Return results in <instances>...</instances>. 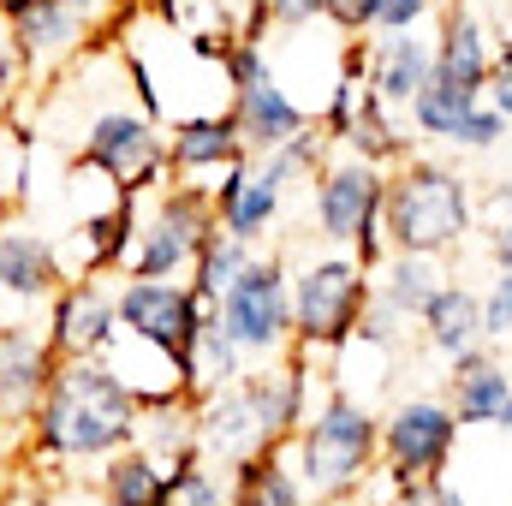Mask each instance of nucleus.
Segmentation results:
<instances>
[{
	"label": "nucleus",
	"mask_w": 512,
	"mask_h": 506,
	"mask_svg": "<svg viewBox=\"0 0 512 506\" xmlns=\"http://www.w3.org/2000/svg\"><path fill=\"white\" fill-rule=\"evenodd\" d=\"M489 72H495V36H489V24L477 18L471 0H447L441 6V30H435V78L483 96Z\"/></svg>",
	"instance_id": "obj_15"
},
{
	"label": "nucleus",
	"mask_w": 512,
	"mask_h": 506,
	"mask_svg": "<svg viewBox=\"0 0 512 506\" xmlns=\"http://www.w3.org/2000/svg\"><path fill=\"white\" fill-rule=\"evenodd\" d=\"M251 256H256V245H245V239H233V233H221V227H215V233L203 239L197 262H191V280H185V286H191L203 304H215V298L239 280V268H245Z\"/></svg>",
	"instance_id": "obj_31"
},
{
	"label": "nucleus",
	"mask_w": 512,
	"mask_h": 506,
	"mask_svg": "<svg viewBox=\"0 0 512 506\" xmlns=\"http://www.w3.org/2000/svg\"><path fill=\"white\" fill-rule=\"evenodd\" d=\"M66 286L60 274V256L42 233L30 227H0V292L18 298V304H42Z\"/></svg>",
	"instance_id": "obj_22"
},
{
	"label": "nucleus",
	"mask_w": 512,
	"mask_h": 506,
	"mask_svg": "<svg viewBox=\"0 0 512 506\" xmlns=\"http://www.w3.org/2000/svg\"><path fill=\"white\" fill-rule=\"evenodd\" d=\"M215 197L197 179H167L155 191V209L137 215V239L126 256V280H179L191 274V262L203 251V239L215 233Z\"/></svg>",
	"instance_id": "obj_6"
},
{
	"label": "nucleus",
	"mask_w": 512,
	"mask_h": 506,
	"mask_svg": "<svg viewBox=\"0 0 512 506\" xmlns=\"http://www.w3.org/2000/svg\"><path fill=\"white\" fill-rule=\"evenodd\" d=\"M245 399L256 411V429H262V447H286L310 411V352L286 346L274 358H262V370H245L239 376Z\"/></svg>",
	"instance_id": "obj_13"
},
{
	"label": "nucleus",
	"mask_w": 512,
	"mask_h": 506,
	"mask_svg": "<svg viewBox=\"0 0 512 506\" xmlns=\"http://www.w3.org/2000/svg\"><path fill=\"white\" fill-rule=\"evenodd\" d=\"M441 12V0H364L358 30L364 36H387V30H417Z\"/></svg>",
	"instance_id": "obj_32"
},
{
	"label": "nucleus",
	"mask_w": 512,
	"mask_h": 506,
	"mask_svg": "<svg viewBox=\"0 0 512 506\" xmlns=\"http://www.w3.org/2000/svg\"><path fill=\"white\" fill-rule=\"evenodd\" d=\"M453 447H459V417L447 399H399L382 417V441H376V471H387L393 495H405L411 483H435L447 477L453 465Z\"/></svg>",
	"instance_id": "obj_8"
},
{
	"label": "nucleus",
	"mask_w": 512,
	"mask_h": 506,
	"mask_svg": "<svg viewBox=\"0 0 512 506\" xmlns=\"http://www.w3.org/2000/svg\"><path fill=\"white\" fill-rule=\"evenodd\" d=\"M60 370V352L48 346L42 328L24 322H0V399L12 417H30V405L42 399V387Z\"/></svg>",
	"instance_id": "obj_18"
},
{
	"label": "nucleus",
	"mask_w": 512,
	"mask_h": 506,
	"mask_svg": "<svg viewBox=\"0 0 512 506\" xmlns=\"http://www.w3.org/2000/svg\"><path fill=\"white\" fill-rule=\"evenodd\" d=\"M495 304L507 310V334H512V268H501V280H495Z\"/></svg>",
	"instance_id": "obj_39"
},
{
	"label": "nucleus",
	"mask_w": 512,
	"mask_h": 506,
	"mask_svg": "<svg viewBox=\"0 0 512 506\" xmlns=\"http://www.w3.org/2000/svg\"><path fill=\"white\" fill-rule=\"evenodd\" d=\"M435 78V36L417 30H387L370 36V66H364V84L382 96L387 108H411V96Z\"/></svg>",
	"instance_id": "obj_17"
},
{
	"label": "nucleus",
	"mask_w": 512,
	"mask_h": 506,
	"mask_svg": "<svg viewBox=\"0 0 512 506\" xmlns=\"http://www.w3.org/2000/svg\"><path fill=\"white\" fill-rule=\"evenodd\" d=\"M233 126H239V137H245V149L251 155H268V149H280L292 131H304L316 114L310 108H298L280 84H274V72H262L256 84H245V90H233Z\"/></svg>",
	"instance_id": "obj_20"
},
{
	"label": "nucleus",
	"mask_w": 512,
	"mask_h": 506,
	"mask_svg": "<svg viewBox=\"0 0 512 506\" xmlns=\"http://www.w3.org/2000/svg\"><path fill=\"white\" fill-rule=\"evenodd\" d=\"M227 506H304V489H298V471H292L286 447H256L245 459H233Z\"/></svg>",
	"instance_id": "obj_24"
},
{
	"label": "nucleus",
	"mask_w": 512,
	"mask_h": 506,
	"mask_svg": "<svg viewBox=\"0 0 512 506\" xmlns=\"http://www.w3.org/2000/svg\"><path fill=\"white\" fill-rule=\"evenodd\" d=\"M161 465H167V477H161L155 506H227V483L209 471V459H203L197 441H185V447L167 453Z\"/></svg>",
	"instance_id": "obj_29"
},
{
	"label": "nucleus",
	"mask_w": 512,
	"mask_h": 506,
	"mask_svg": "<svg viewBox=\"0 0 512 506\" xmlns=\"http://www.w3.org/2000/svg\"><path fill=\"white\" fill-rule=\"evenodd\" d=\"M441 280H447V274H441V256L387 251L382 262L370 268V304H382L393 322H417Z\"/></svg>",
	"instance_id": "obj_23"
},
{
	"label": "nucleus",
	"mask_w": 512,
	"mask_h": 506,
	"mask_svg": "<svg viewBox=\"0 0 512 506\" xmlns=\"http://www.w3.org/2000/svg\"><path fill=\"white\" fill-rule=\"evenodd\" d=\"M483 102H489V108H501V114H507V126H512V42H507V48H495V72H489Z\"/></svg>",
	"instance_id": "obj_35"
},
{
	"label": "nucleus",
	"mask_w": 512,
	"mask_h": 506,
	"mask_svg": "<svg viewBox=\"0 0 512 506\" xmlns=\"http://www.w3.org/2000/svg\"><path fill=\"white\" fill-rule=\"evenodd\" d=\"M417 322H423L429 352L453 358V352H465V346H477V340H483V298H477L465 280H441Z\"/></svg>",
	"instance_id": "obj_25"
},
{
	"label": "nucleus",
	"mask_w": 512,
	"mask_h": 506,
	"mask_svg": "<svg viewBox=\"0 0 512 506\" xmlns=\"http://www.w3.org/2000/svg\"><path fill=\"white\" fill-rule=\"evenodd\" d=\"M399 501L405 506H471V495H459V489H447V483L435 477V483H411Z\"/></svg>",
	"instance_id": "obj_36"
},
{
	"label": "nucleus",
	"mask_w": 512,
	"mask_h": 506,
	"mask_svg": "<svg viewBox=\"0 0 512 506\" xmlns=\"http://www.w3.org/2000/svg\"><path fill=\"white\" fill-rule=\"evenodd\" d=\"M382 185L387 167L364 161V155H328L322 173L310 179V215H316V239L346 245L364 268H376L387 256L382 233Z\"/></svg>",
	"instance_id": "obj_5"
},
{
	"label": "nucleus",
	"mask_w": 512,
	"mask_h": 506,
	"mask_svg": "<svg viewBox=\"0 0 512 506\" xmlns=\"http://www.w3.org/2000/svg\"><path fill=\"white\" fill-rule=\"evenodd\" d=\"M161 477H167V465L149 453V447H120V453H108L102 459V477H96V489H102V501L108 506H155L161 495Z\"/></svg>",
	"instance_id": "obj_27"
},
{
	"label": "nucleus",
	"mask_w": 512,
	"mask_h": 506,
	"mask_svg": "<svg viewBox=\"0 0 512 506\" xmlns=\"http://www.w3.org/2000/svg\"><path fill=\"white\" fill-rule=\"evenodd\" d=\"M501 137H507V114L489 108V102H477V108L459 120V131H453V149H495Z\"/></svg>",
	"instance_id": "obj_33"
},
{
	"label": "nucleus",
	"mask_w": 512,
	"mask_h": 506,
	"mask_svg": "<svg viewBox=\"0 0 512 506\" xmlns=\"http://www.w3.org/2000/svg\"><path fill=\"white\" fill-rule=\"evenodd\" d=\"M6 417H12V411H6V399H0V423H6Z\"/></svg>",
	"instance_id": "obj_43"
},
{
	"label": "nucleus",
	"mask_w": 512,
	"mask_h": 506,
	"mask_svg": "<svg viewBox=\"0 0 512 506\" xmlns=\"http://www.w3.org/2000/svg\"><path fill=\"white\" fill-rule=\"evenodd\" d=\"M483 96L477 90H459V84H447V78H429L417 96H411V126H417V137H429V143H453V131H459V120L477 108Z\"/></svg>",
	"instance_id": "obj_30"
},
{
	"label": "nucleus",
	"mask_w": 512,
	"mask_h": 506,
	"mask_svg": "<svg viewBox=\"0 0 512 506\" xmlns=\"http://www.w3.org/2000/svg\"><path fill=\"white\" fill-rule=\"evenodd\" d=\"M286 191H292V173H286L274 155H245V161L221 167V185H209L221 233H233V239H245V245H262L268 227L280 221Z\"/></svg>",
	"instance_id": "obj_11"
},
{
	"label": "nucleus",
	"mask_w": 512,
	"mask_h": 506,
	"mask_svg": "<svg viewBox=\"0 0 512 506\" xmlns=\"http://www.w3.org/2000/svg\"><path fill=\"white\" fill-rule=\"evenodd\" d=\"M191 435H197V447H203V459H245L262 447V429H256V411L251 399H245V387L233 381V387H215V393H197V405H191Z\"/></svg>",
	"instance_id": "obj_19"
},
{
	"label": "nucleus",
	"mask_w": 512,
	"mask_h": 506,
	"mask_svg": "<svg viewBox=\"0 0 512 506\" xmlns=\"http://www.w3.org/2000/svg\"><path fill=\"white\" fill-rule=\"evenodd\" d=\"M411 143H417V137H405L399 120H393V108L364 84L358 114H352V126H346V137H340V149H352V155H364V161H376V167H399V161L411 155Z\"/></svg>",
	"instance_id": "obj_26"
},
{
	"label": "nucleus",
	"mask_w": 512,
	"mask_h": 506,
	"mask_svg": "<svg viewBox=\"0 0 512 506\" xmlns=\"http://www.w3.org/2000/svg\"><path fill=\"white\" fill-rule=\"evenodd\" d=\"M114 316H120V334L161 352L173 364L179 393H191V346H197V328H203L209 304L185 280H120Z\"/></svg>",
	"instance_id": "obj_7"
},
{
	"label": "nucleus",
	"mask_w": 512,
	"mask_h": 506,
	"mask_svg": "<svg viewBox=\"0 0 512 506\" xmlns=\"http://www.w3.org/2000/svg\"><path fill=\"white\" fill-rule=\"evenodd\" d=\"M245 137L233 126V114H197L167 131V179H197V173H221L233 161H245Z\"/></svg>",
	"instance_id": "obj_21"
},
{
	"label": "nucleus",
	"mask_w": 512,
	"mask_h": 506,
	"mask_svg": "<svg viewBox=\"0 0 512 506\" xmlns=\"http://www.w3.org/2000/svg\"><path fill=\"white\" fill-rule=\"evenodd\" d=\"M370 310V268L352 251L310 256L292 268V346L298 352H346Z\"/></svg>",
	"instance_id": "obj_4"
},
{
	"label": "nucleus",
	"mask_w": 512,
	"mask_h": 506,
	"mask_svg": "<svg viewBox=\"0 0 512 506\" xmlns=\"http://www.w3.org/2000/svg\"><path fill=\"white\" fill-rule=\"evenodd\" d=\"M507 12H512V0H507Z\"/></svg>",
	"instance_id": "obj_44"
},
{
	"label": "nucleus",
	"mask_w": 512,
	"mask_h": 506,
	"mask_svg": "<svg viewBox=\"0 0 512 506\" xmlns=\"http://www.w3.org/2000/svg\"><path fill=\"white\" fill-rule=\"evenodd\" d=\"M376 441H382V417L346 387H334L316 411H304L298 435L286 441V459L298 471L304 501L316 506L352 501L376 477Z\"/></svg>",
	"instance_id": "obj_3"
},
{
	"label": "nucleus",
	"mask_w": 512,
	"mask_h": 506,
	"mask_svg": "<svg viewBox=\"0 0 512 506\" xmlns=\"http://www.w3.org/2000/svg\"><path fill=\"white\" fill-rule=\"evenodd\" d=\"M0 18H6V54L24 66V72H48L60 60H72L84 42H90V12L72 6V0H0Z\"/></svg>",
	"instance_id": "obj_12"
},
{
	"label": "nucleus",
	"mask_w": 512,
	"mask_h": 506,
	"mask_svg": "<svg viewBox=\"0 0 512 506\" xmlns=\"http://www.w3.org/2000/svg\"><path fill=\"white\" fill-rule=\"evenodd\" d=\"M221 328L233 334V346L245 358H274L292 346V268L286 256H262L256 251L239 280L215 298Z\"/></svg>",
	"instance_id": "obj_9"
},
{
	"label": "nucleus",
	"mask_w": 512,
	"mask_h": 506,
	"mask_svg": "<svg viewBox=\"0 0 512 506\" xmlns=\"http://www.w3.org/2000/svg\"><path fill=\"white\" fill-rule=\"evenodd\" d=\"M477 227V191L465 167L435 161V155H405L387 167L382 185V233L387 251H417V256H447L459 251Z\"/></svg>",
	"instance_id": "obj_2"
},
{
	"label": "nucleus",
	"mask_w": 512,
	"mask_h": 506,
	"mask_svg": "<svg viewBox=\"0 0 512 506\" xmlns=\"http://www.w3.org/2000/svg\"><path fill=\"white\" fill-rule=\"evenodd\" d=\"M48 304H54V316H48V346H54L60 358H108V352H114L120 316H114V292H108L96 274L66 280Z\"/></svg>",
	"instance_id": "obj_14"
},
{
	"label": "nucleus",
	"mask_w": 512,
	"mask_h": 506,
	"mask_svg": "<svg viewBox=\"0 0 512 506\" xmlns=\"http://www.w3.org/2000/svg\"><path fill=\"white\" fill-rule=\"evenodd\" d=\"M507 393H512V376H507V364L489 352V340H477V346H465V352L447 358V405H453L459 429L501 423Z\"/></svg>",
	"instance_id": "obj_16"
},
{
	"label": "nucleus",
	"mask_w": 512,
	"mask_h": 506,
	"mask_svg": "<svg viewBox=\"0 0 512 506\" xmlns=\"http://www.w3.org/2000/svg\"><path fill=\"white\" fill-rule=\"evenodd\" d=\"M316 18H328V0H262V24L274 30H304Z\"/></svg>",
	"instance_id": "obj_34"
},
{
	"label": "nucleus",
	"mask_w": 512,
	"mask_h": 506,
	"mask_svg": "<svg viewBox=\"0 0 512 506\" xmlns=\"http://www.w3.org/2000/svg\"><path fill=\"white\" fill-rule=\"evenodd\" d=\"M72 6H84V12H90V18H96V12H108V6H114V0H72Z\"/></svg>",
	"instance_id": "obj_41"
},
{
	"label": "nucleus",
	"mask_w": 512,
	"mask_h": 506,
	"mask_svg": "<svg viewBox=\"0 0 512 506\" xmlns=\"http://www.w3.org/2000/svg\"><path fill=\"white\" fill-rule=\"evenodd\" d=\"M78 167L108 173V185L120 197H155L167 185V131L155 126L149 114L108 108V114H96L90 131H84Z\"/></svg>",
	"instance_id": "obj_10"
},
{
	"label": "nucleus",
	"mask_w": 512,
	"mask_h": 506,
	"mask_svg": "<svg viewBox=\"0 0 512 506\" xmlns=\"http://www.w3.org/2000/svg\"><path fill=\"white\" fill-rule=\"evenodd\" d=\"M501 429L512 435V393H507V411H501Z\"/></svg>",
	"instance_id": "obj_42"
},
{
	"label": "nucleus",
	"mask_w": 512,
	"mask_h": 506,
	"mask_svg": "<svg viewBox=\"0 0 512 506\" xmlns=\"http://www.w3.org/2000/svg\"><path fill=\"white\" fill-rule=\"evenodd\" d=\"M328 18L352 36V30H358V18H364V0H328Z\"/></svg>",
	"instance_id": "obj_37"
},
{
	"label": "nucleus",
	"mask_w": 512,
	"mask_h": 506,
	"mask_svg": "<svg viewBox=\"0 0 512 506\" xmlns=\"http://www.w3.org/2000/svg\"><path fill=\"white\" fill-rule=\"evenodd\" d=\"M137 215H143V197H114V209L90 215L84 221V274H120L131 256V239H137Z\"/></svg>",
	"instance_id": "obj_28"
},
{
	"label": "nucleus",
	"mask_w": 512,
	"mask_h": 506,
	"mask_svg": "<svg viewBox=\"0 0 512 506\" xmlns=\"http://www.w3.org/2000/svg\"><path fill=\"white\" fill-rule=\"evenodd\" d=\"M495 262L512 268V221H507V227H495Z\"/></svg>",
	"instance_id": "obj_40"
},
{
	"label": "nucleus",
	"mask_w": 512,
	"mask_h": 506,
	"mask_svg": "<svg viewBox=\"0 0 512 506\" xmlns=\"http://www.w3.org/2000/svg\"><path fill=\"white\" fill-rule=\"evenodd\" d=\"M477 215H483V221H512V191H495Z\"/></svg>",
	"instance_id": "obj_38"
},
{
	"label": "nucleus",
	"mask_w": 512,
	"mask_h": 506,
	"mask_svg": "<svg viewBox=\"0 0 512 506\" xmlns=\"http://www.w3.org/2000/svg\"><path fill=\"white\" fill-rule=\"evenodd\" d=\"M143 393L108 358H60L54 381L30 405V447L48 459H108L137 441Z\"/></svg>",
	"instance_id": "obj_1"
}]
</instances>
